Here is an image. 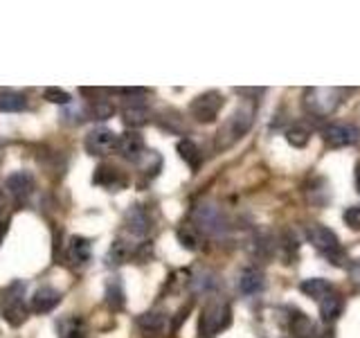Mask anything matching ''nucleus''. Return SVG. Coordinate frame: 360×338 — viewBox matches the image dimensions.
<instances>
[{
  "mask_svg": "<svg viewBox=\"0 0 360 338\" xmlns=\"http://www.w3.org/2000/svg\"><path fill=\"white\" fill-rule=\"evenodd\" d=\"M43 97L52 104H70V93H65L61 88H45Z\"/></svg>",
  "mask_w": 360,
  "mask_h": 338,
  "instance_id": "obj_30",
  "label": "nucleus"
},
{
  "mask_svg": "<svg viewBox=\"0 0 360 338\" xmlns=\"http://www.w3.org/2000/svg\"><path fill=\"white\" fill-rule=\"evenodd\" d=\"M264 284H266V280L259 268H245L239 277V289H241V293H245V296H255V293L264 289Z\"/></svg>",
  "mask_w": 360,
  "mask_h": 338,
  "instance_id": "obj_16",
  "label": "nucleus"
},
{
  "mask_svg": "<svg viewBox=\"0 0 360 338\" xmlns=\"http://www.w3.org/2000/svg\"><path fill=\"white\" fill-rule=\"evenodd\" d=\"M178 154H180V158L191 167V169H198L200 167V151H198V146L191 142V140H180L178 142Z\"/></svg>",
  "mask_w": 360,
  "mask_h": 338,
  "instance_id": "obj_24",
  "label": "nucleus"
},
{
  "mask_svg": "<svg viewBox=\"0 0 360 338\" xmlns=\"http://www.w3.org/2000/svg\"><path fill=\"white\" fill-rule=\"evenodd\" d=\"M232 323V307L225 300H210L200 311L198 334L200 338H214Z\"/></svg>",
  "mask_w": 360,
  "mask_h": 338,
  "instance_id": "obj_1",
  "label": "nucleus"
},
{
  "mask_svg": "<svg viewBox=\"0 0 360 338\" xmlns=\"http://www.w3.org/2000/svg\"><path fill=\"white\" fill-rule=\"evenodd\" d=\"M7 189L9 194L14 196L16 201H25L32 194V187H34V180L27 172H14L7 176Z\"/></svg>",
  "mask_w": 360,
  "mask_h": 338,
  "instance_id": "obj_15",
  "label": "nucleus"
},
{
  "mask_svg": "<svg viewBox=\"0 0 360 338\" xmlns=\"http://www.w3.org/2000/svg\"><path fill=\"white\" fill-rule=\"evenodd\" d=\"M194 289L200 291V293H207V291H214V289H219V277L214 275V273H200L196 280H194Z\"/></svg>",
  "mask_w": 360,
  "mask_h": 338,
  "instance_id": "obj_29",
  "label": "nucleus"
},
{
  "mask_svg": "<svg viewBox=\"0 0 360 338\" xmlns=\"http://www.w3.org/2000/svg\"><path fill=\"white\" fill-rule=\"evenodd\" d=\"M223 104H225V99H223V95L219 93V90H207V93H202V95L191 99L189 115L194 118L196 122H200V124H207V122L217 120Z\"/></svg>",
  "mask_w": 360,
  "mask_h": 338,
  "instance_id": "obj_7",
  "label": "nucleus"
},
{
  "mask_svg": "<svg viewBox=\"0 0 360 338\" xmlns=\"http://www.w3.org/2000/svg\"><path fill=\"white\" fill-rule=\"evenodd\" d=\"M307 199L313 206H326L331 199V192H329V183H326V178H315L307 185Z\"/></svg>",
  "mask_w": 360,
  "mask_h": 338,
  "instance_id": "obj_20",
  "label": "nucleus"
},
{
  "mask_svg": "<svg viewBox=\"0 0 360 338\" xmlns=\"http://www.w3.org/2000/svg\"><path fill=\"white\" fill-rule=\"evenodd\" d=\"M5 232H7V223H0V242H3Z\"/></svg>",
  "mask_w": 360,
  "mask_h": 338,
  "instance_id": "obj_35",
  "label": "nucleus"
},
{
  "mask_svg": "<svg viewBox=\"0 0 360 338\" xmlns=\"http://www.w3.org/2000/svg\"><path fill=\"white\" fill-rule=\"evenodd\" d=\"M65 255L75 266H82L93 257V244H90V239H86V237L75 234V237H70V242H68Z\"/></svg>",
  "mask_w": 360,
  "mask_h": 338,
  "instance_id": "obj_14",
  "label": "nucleus"
},
{
  "mask_svg": "<svg viewBox=\"0 0 360 338\" xmlns=\"http://www.w3.org/2000/svg\"><path fill=\"white\" fill-rule=\"evenodd\" d=\"M356 192L360 194V165L356 167Z\"/></svg>",
  "mask_w": 360,
  "mask_h": 338,
  "instance_id": "obj_34",
  "label": "nucleus"
},
{
  "mask_svg": "<svg viewBox=\"0 0 360 338\" xmlns=\"http://www.w3.org/2000/svg\"><path fill=\"white\" fill-rule=\"evenodd\" d=\"M300 291L307 293V296L313 300H322L324 296L333 293V284L329 280H322V277H309L300 284Z\"/></svg>",
  "mask_w": 360,
  "mask_h": 338,
  "instance_id": "obj_18",
  "label": "nucleus"
},
{
  "mask_svg": "<svg viewBox=\"0 0 360 338\" xmlns=\"http://www.w3.org/2000/svg\"><path fill=\"white\" fill-rule=\"evenodd\" d=\"M122 120H124V124H127L129 129H135L138 131L140 127H144L146 122L151 120V113H149V108L146 106H138V104H133V106H124V111H122Z\"/></svg>",
  "mask_w": 360,
  "mask_h": 338,
  "instance_id": "obj_17",
  "label": "nucleus"
},
{
  "mask_svg": "<svg viewBox=\"0 0 360 338\" xmlns=\"http://www.w3.org/2000/svg\"><path fill=\"white\" fill-rule=\"evenodd\" d=\"M191 225L205 234H221L228 230V221H225L223 212L214 203H198L191 210Z\"/></svg>",
  "mask_w": 360,
  "mask_h": 338,
  "instance_id": "obj_6",
  "label": "nucleus"
},
{
  "mask_svg": "<svg viewBox=\"0 0 360 338\" xmlns=\"http://www.w3.org/2000/svg\"><path fill=\"white\" fill-rule=\"evenodd\" d=\"M255 124V106L252 104H241L232 113V118L225 122V127L219 133V144L228 146L234 140L243 138V135L250 131V127Z\"/></svg>",
  "mask_w": 360,
  "mask_h": 338,
  "instance_id": "obj_4",
  "label": "nucleus"
},
{
  "mask_svg": "<svg viewBox=\"0 0 360 338\" xmlns=\"http://www.w3.org/2000/svg\"><path fill=\"white\" fill-rule=\"evenodd\" d=\"M342 97L345 93L340 88H307L304 90V97H302V104L307 108L311 115H331V113L342 104Z\"/></svg>",
  "mask_w": 360,
  "mask_h": 338,
  "instance_id": "obj_2",
  "label": "nucleus"
},
{
  "mask_svg": "<svg viewBox=\"0 0 360 338\" xmlns=\"http://www.w3.org/2000/svg\"><path fill=\"white\" fill-rule=\"evenodd\" d=\"M345 221L352 230H360V206H354L345 212Z\"/></svg>",
  "mask_w": 360,
  "mask_h": 338,
  "instance_id": "obj_31",
  "label": "nucleus"
},
{
  "mask_svg": "<svg viewBox=\"0 0 360 338\" xmlns=\"http://www.w3.org/2000/svg\"><path fill=\"white\" fill-rule=\"evenodd\" d=\"M290 332L295 334V338H309L313 334V323L309 315L304 313H295L290 318Z\"/></svg>",
  "mask_w": 360,
  "mask_h": 338,
  "instance_id": "obj_26",
  "label": "nucleus"
},
{
  "mask_svg": "<svg viewBox=\"0 0 360 338\" xmlns=\"http://www.w3.org/2000/svg\"><path fill=\"white\" fill-rule=\"evenodd\" d=\"M65 338H82V336H65Z\"/></svg>",
  "mask_w": 360,
  "mask_h": 338,
  "instance_id": "obj_36",
  "label": "nucleus"
},
{
  "mask_svg": "<svg viewBox=\"0 0 360 338\" xmlns=\"http://www.w3.org/2000/svg\"><path fill=\"white\" fill-rule=\"evenodd\" d=\"M349 277H352L354 284L360 287V259H354V262L349 264Z\"/></svg>",
  "mask_w": 360,
  "mask_h": 338,
  "instance_id": "obj_32",
  "label": "nucleus"
},
{
  "mask_svg": "<svg viewBox=\"0 0 360 338\" xmlns=\"http://www.w3.org/2000/svg\"><path fill=\"white\" fill-rule=\"evenodd\" d=\"M176 234H178V242L183 244V248H187V251H196L200 246V232L191 223H183Z\"/></svg>",
  "mask_w": 360,
  "mask_h": 338,
  "instance_id": "obj_23",
  "label": "nucleus"
},
{
  "mask_svg": "<svg viewBox=\"0 0 360 338\" xmlns=\"http://www.w3.org/2000/svg\"><path fill=\"white\" fill-rule=\"evenodd\" d=\"M117 138L110 129H93L86 135V149L93 156H110L117 151Z\"/></svg>",
  "mask_w": 360,
  "mask_h": 338,
  "instance_id": "obj_9",
  "label": "nucleus"
},
{
  "mask_svg": "<svg viewBox=\"0 0 360 338\" xmlns=\"http://www.w3.org/2000/svg\"><path fill=\"white\" fill-rule=\"evenodd\" d=\"M124 225L133 237H144L151 230V217L142 206H133L127 214H124Z\"/></svg>",
  "mask_w": 360,
  "mask_h": 338,
  "instance_id": "obj_12",
  "label": "nucleus"
},
{
  "mask_svg": "<svg viewBox=\"0 0 360 338\" xmlns=\"http://www.w3.org/2000/svg\"><path fill=\"white\" fill-rule=\"evenodd\" d=\"M342 309H345V302L340 296H335V293H329V296H324L322 302H320V315L324 323H333L342 315Z\"/></svg>",
  "mask_w": 360,
  "mask_h": 338,
  "instance_id": "obj_19",
  "label": "nucleus"
},
{
  "mask_svg": "<svg viewBox=\"0 0 360 338\" xmlns=\"http://www.w3.org/2000/svg\"><path fill=\"white\" fill-rule=\"evenodd\" d=\"M322 140L333 149H340V146L356 144L360 140V131L354 124H329L322 129Z\"/></svg>",
  "mask_w": 360,
  "mask_h": 338,
  "instance_id": "obj_8",
  "label": "nucleus"
},
{
  "mask_svg": "<svg viewBox=\"0 0 360 338\" xmlns=\"http://www.w3.org/2000/svg\"><path fill=\"white\" fill-rule=\"evenodd\" d=\"M95 185H101L104 189H108V192H117V189H122V187H127V183H129V178L124 176V174H120L115 167H108V165H101V167H97V172H95Z\"/></svg>",
  "mask_w": 360,
  "mask_h": 338,
  "instance_id": "obj_13",
  "label": "nucleus"
},
{
  "mask_svg": "<svg viewBox=\"0 0 360 338\" xmlns=\"http://www.w3.org/2000/svg\"><path fill=\"white\" fill-rule=\"evenodd\" d=\"M27 108L25 95L16 93V90H3L0 93V113H20Z\"/></svg>",
  "mask_w": 360,
  "mask_h": 338,
  "instance_id": "obj_22",
  "label": "nucleus"
},
{
  "mask_svg": "<svg viewBox=\"0 0 360 338\" xmlns=\"http://www.w3.org/2000/svg\"><path fill=\"white\" fill-rule=\"evenodd\" d=\"M106 304L110 309H122L124 307V289L117 277H110L106 282Z\"/></svg>",
  "mask_w": 360,
  "mask_h": 338,
  "instance_id": "obj_25",
  "label": "nucleus"
},
{
  "mask_svg": "<svg viewBox=\"0 0 360 338\" xmlns=\"http://www.w3.org/2000/svg\"><path fill=\"white\" fill-rule=\"evenodd\" d=\"M61 302V291H56L54 287H39L37 291L32 293L30 298V309L34 313H48L52 311L54 307H59Z\"/></svg>",
  "mask_w": 360,
  "mask_h": 338,
  "instance_id": "obj_11",
  "label": "nucleus"
},
{
  "mask_svg": "<svg viewBox=\"0 0 360 338\" xmlns=\"http://www.w3.org/2000/svg\"><path fill=\"white\" fill-rule=\"evenodd\" d=\"M286 140L288 144L297 146V149H302V146H307L309 140H311V131L307 127H302V124H295V127H290L286 131Z\"/></svg>",
  "mask_w": 360,
  "mask_h": 338,
  "instance_id": "obj_27",
  "label": "nucleus"
},
{
  "mask_svg": "<svg viewBox=\"0 0 360 338\" xmlns=\"http://www.w3.org/2000/svg\"><path fill=\"white\" fill-rule=\"evenodd\" d=\"M236 93L239 95H259V93H264V88H236Z\"/></svg>",
  "mask_w": 360,
  "mask_h": 338,
  "instance_id": "obj_33",
  "label": "nucleus"
},
{
  "mask_svg": "<svg viewBox=\"0 0 360 338\" xmlns=\"http://www.w3.org/2000/svg\"><path fill=\"white\" fill-rule=\"evenodd\" d=\"M117 151L122 154V158H127L131 163H140L144 158L146 144L144 138L140 135V131H127L117 138Z\"/></svg>",
  "mask_w": 360,
  "mask_h": 338,
  "instance_id": "obj_10",
  "label": "nucleus"
},
{
  "mask_svg": "<svg viewBox=\"0 0 360 338\" xmlns=\"http://www.w3.org/2000/svg\"><path fill=\"white\" fill-rule=\"evenodd\" d=\"M112 113H115V106H112L108 99H95L93 104H90V118H95V120H108L112 118Z\"/></svg>",
  "mask_w": 360,
  "mask_h": 338,
  "instance_id": "obj_28",
  "label": "nucleus"
},
{
  "mask_svg": "<svg viewBox=\"0 0 360 338\" xmlns=\"http://www.w3.org/2000/svg\"><path fill=\"white\" fill-rule=\"evenodd\" d=\"M165 325H167V318L162 313H158V311H149V313H142L140 318H138V327L146 334V336H155V334H160L165 330Z\"/></svg>",
  "mask_w": 360,
  "mask_h": 338,
  "instance_id": "obj_21",
  "label": "nucleus"
},
{
  "mask_svg": "<svg viewBox=\"0 0 360 338\" xmlns=\"http://www.w3.org/2000/svg\"><path fill=\"white\" fill-rule=\"evenodd\" d=\"M0 309H3L5 320L11 327H18L27 318L25 287H22V282H14V284H9L3 293H0Z\"/></svg>",
  "mask_w": 360,
  "mask_h": 338,
  "instance_id": "obj_3",
  "label": "nucleus"
},
{
  "mask_svg": "<svg viewBox=\"0 0 360 338\" xmlns=\"http://www.w3.org/2000/svg\"><path fill=\"white\" fill-rule=\"evenodd\" d=\"M307 239L322 251L326 257L331 259L333 264H345V251H340V242H338V234L326 228V225H320V223H311L307 228Z\"/></svg>",
  "mask_w": 360,
  "mask_h": 338,
  "instance_id": "obj_5",
  "label": "nucleus"
}]
</instances>
